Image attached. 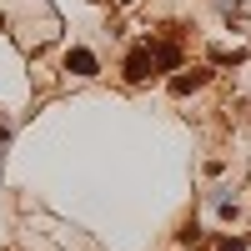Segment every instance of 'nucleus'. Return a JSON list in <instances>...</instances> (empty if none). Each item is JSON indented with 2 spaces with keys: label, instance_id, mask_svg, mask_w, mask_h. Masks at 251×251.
I'll list each match as a JSON object with an SVG mask.
<instances>
[{
  "label": "nucleus",
  "instance_id": "obj_3",
  "mask_svg": "<svg viewBox=\"0 0 251 251\" xmlns=\"http://www.w3.org/2000/svg\"><path fill=\"white\" fill-rule=\"evenodd\" d=\"M151 50H156V71H181V46L161 40V46H151Z\"/></svg>",
  "mask_w": 251,
  "mask_h": 251
},
{
  "label": "nucleus",
  "instance_id": "obj_2",
  "mask_svg": "<svg viewBox=\"0 0 251 251\" xmlns=\"http://www.w3.org/2000/svg\"><path fill=\"white\" fill-rule=\"evenodd\" d=\"M66 71H71V75H96V55H91V50H80V46L66 50Z\"/></svg>",
  "mask_w": 251,
  "mask_h": 251
},
{
  "label": "nucleus",
  "instance_id": "obj_5",
  "mask_svg": "<svg viewBox=\"0 0 251 251\" xmlns=\"http://www.w3.org/2000/svg\"><path fill=\"white\" fill-rule=\"evenodd\" d=\"M241 246H246V241H221L216 251H241Z\"/></svg>",
  "mask_w": 251,
  "mask_h": 251
},
{
  "label": "nucleus",
  "instance_id": "obj_1",
  "mask_svg": "<svg viewBox=\"0 0 251 251\" xmlns=\"http://www.w3.org/2000/svg\"><path fill=\"white\" fill-rule=\"evenodd\" d=\"M151 71H156V50L151 46H136L131 55H126V80H146Z\"/></svg>",
  "mask_w": 251,
  "mask_h": 251
},
{
  "label": "nucleus",
  "instance_id": "obj_4",
  "mask_svg": "<svg viewBox=\"0 0 251 251\" xmlns=\"http://www.w3.org/2000/svg\"><path fill=\"white\" fill-rule=\"evenodd\" d=\"M206 75H211V71H191V75H176V80H171V91H176V96H186V91L206 86Z\"/></svg>",
  "mask_w": 251,
  "mask_h": 251
}]
</instances>
